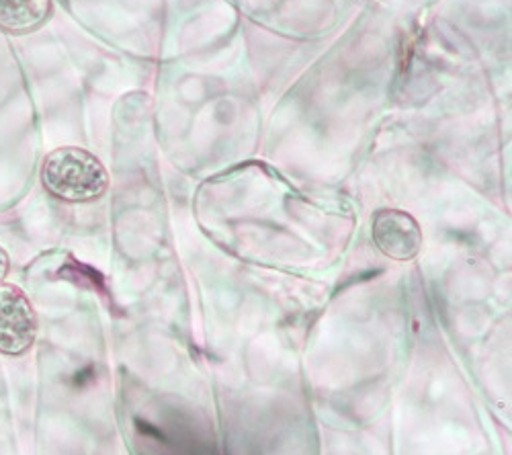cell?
<instances>
[{
    "instance_id": "277c9868",
    "label": "cell",
    "mask_w": 512,
    "mask_h": 455,
    "mask_svg": "<svg viewBox=\"0 0 512 455\" xmlns=\"http://www.w3.org/2000/svg\"><path fill=\"white\" fill-rule=\"evenodd\" d=\"M52 15V0H0V29L11 35L37 31Z\"/></svg>"
},
{
    "instance_id": "3957f363",
    "label": "cell",
    "mask_w": 512,
    "mask_h": 455,
    "mask_svg": "<svg viewBox=\"0 0 512 455\" xmlns=\"http://www.w3.org/2000/svg\"><path fill=\"white\" fill-rule=\"evenodd\" d=\"M373 242L394 261H412L422 248V230L414 216L404 210H379L371 222Z\"/></svg>"
},
{
    "instance_id": "7a4b0ae2",
    "label": "cell",
    "mask_w": 512,
    "mask_h": 455,
    "mask_svg": "<svg viewBox=\"0 0 512 455\" xmlns=\"http://www.w3.org/2000/svg\"><path fill=\"white\" fill-rule=\"evenodd\" d=\"M37 337V314L17 285H0V353L23 355Z\"/></svg>"
},
{
    "instance_id": "6da1fadb",
    "label": "cell",
    "mask_w": 512,
    "mask_h": 455,
    "mask_svg": "<svg viewBox=\"0 0 512 455\" xmlns=\"http://www.w3.org/2000/svg\"><path fill=\"white\" fill-rule=\"evenodd\" d=\"M41 183L56 199L68 203H89L105 195L109 173L103 162L76 146L54 150L41 169Z\"/></svg>"
},
{
    "instance_id": "5b68a950",
    "label": "cell",
    "mask_w": 512,
    "mask_h": 455,
    "mask_svg": "<svg viewBox=\"0 0 512 455\" xmlns=\"http://www.w3.org/2000/svg\"><path fill=\"white\" fill-rule=\"evenodd\" d=\"M7 273H9V255L0 248V283H3Z\"/></svg>"
}]
</instances>
